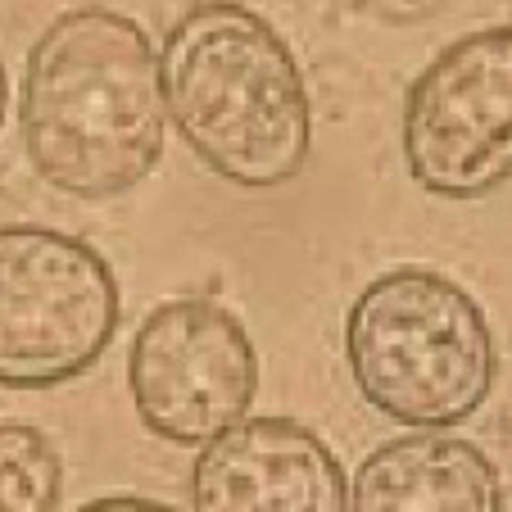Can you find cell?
I'll list each match as a JSON object with an SVG mask.
<instances>
[{"label": "cell", "mask_w": 512, "mask_h": 512, "mask_svg": "<svg viewBox=\"0 0 512 512\" xmlns=\"http://www.w3.org/2000/svg\"><path fill=\"white\" fill-rule=\"evenodd\" d=\"M164 82L145 28L109 5L64 10L23 68V145L55 191L109 200L164 155Z\"/></svg>", "instance_id": "cell-1"}, {"label": "cell", "mask_w": 512, "mask_h": 512, "mask_svg": "<svg viewBox=\"0 0 512 512\" xmlns=\"http://www.w3.org/2000/svg\"><path fill=\"white\" fill-rule=\"evenodd\" d=\"M164 109L204 168L245 191L300 177L313 145L304 73L263 14L241 0H200L159 50Z\"/></svg>", "instance_id": "cell-2"}, {"label": "cell", "mask_w": 512, "mask_h": 512, "mask_svg": "<svg viewBox=\"0 0 512 512\" xmlns=\"http://www.w3.org/2000/svg\"><path fill=\"white\" fill-rule=\"evenodd\" d=\"M345 354L358 395L422 431L458 426L494 386V336L481 304L431 268H395L349 304Z\"/></svg>", "instance_id": "cell-3"}, {"label": "cell", "mask_w": 512, "mask_h": 512, "mask_svg": "<svg viewBox=\"0 0 512 512\" xmlns=\"http://www.w3.org/2000/svg\"><path fill=\"white\" fill-rule=\"evenodd\" d=\"M118 281L78 236L0 227V386L50 390L82 377L118 331Z\"/></svg>", "instance_id": "cell-4"}, {"label": "cell", "mask_w": 512, "mask_h": 512, "mask_svg": "<svg viewBox=\"0 0 512 512\" xmlns=\"http://www.w3.org/2000/svg\"><path fill=\"white\" fill-rule=\"evenodd\" d=\"M404 164L445 200H481L512 182V28L449 41L404 100Z\"/></svg>", "instance_id": "cell-5"}, {"label": "cell", "mask_w": 512, "mask_h": 512, "mask_svg": "<svg viewBox=\"0 0 512 512\" xmlns=\"http://www.w3.org/2000/svg\"><path fill=\"white\" fill-rule=\"evenodd\" d=\"M127 386L145 431L195 449L245 422L259 395V354L236 313L204 295H182L141 322Z\"/></svg>", "instance_id": "cell-6"}, {"label": "cell", "mask_w": 512, "mask_h": 512, "mask_svg": "<svg viewBox=\"0 0 512 512\" xmlns=\"http://www.w3.org/2000/svg\"><path fill=\"white\" fill-rule=\"evenodd\" d=\"M195 512H349V476L322 435L290 417H250L191 467Z\"/></svg>", "instance_id": "cell-7"}, {"label": "cell", "mask_w": 512, "mask_h": 512, "mask_svg": "<svg viewBox=\"0 0 512 512\" xmlns=\"http://www.w3.org/2000/svg\"><path fill=\"white\" fill-rule=\"evenodd\" d=\"M349 512H503V481L472 440L417 431L363 458Z\"/></svg>", "instance_id": "cell-8"}, {"label": "cell", "mask_w": 512, "mask_h": 512, "mask_svg": "<svg viewBox=\"0 0 512 512\" xmlns=\"http://www.w3.org/2000/svg\"><path fill=\"white\" fill-rule=\"evenodd\" d=\"M64 463L32 422H0V512H59Z\"/></svg>", "instance_id": "cell-9"}, {"label": "cell", "mask_w": 512, "mask_h": 512, "mask_svg": "<svg viewBox=\"0 0 512 512\" xmlns=\"http://www.w3.org/2000/svg\"><path fill=\"white\" fill-rule=\"evenodd\" d=\"M454 0H354V10L372 14L381 23H422V19H435L445 14Z\"/></svg>", "instance_id": "cell-10"}, {"label": "cell", "mask_w": 512, "mask_h": 512, "mask_svg": "<svg viewBox=\"0 0 512 512\" xmlns=\"http://www.w3.org/2000/svg\"><path fill=\"white\" fill-rule=\"evenodd\" d=\"M78 512H177V508H168V503H155V499H141V494H109V499L82 503Z\"/></svg>", "instance_id": "cell-11"}, {"label": "cell", "mask_w": 512, "mask_h": 512, "mask_svg": "<svg viewBox=\"0 0 512 512\" xmlns=\"http://www.w3.org/2000/svg\"><path fill=\"white\" fill-rule=\"evenodd\" d=\"M5 105H10V78H5V59H0V118H5Z\"/></svg>", "instance_id": "cell-12"}]
</instances>
